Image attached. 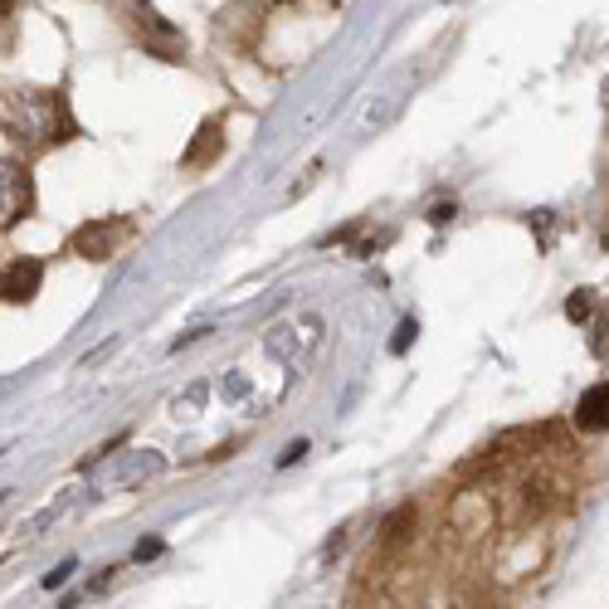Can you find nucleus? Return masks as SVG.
I'll list each match as a JSON object with an SVG mask.
<instances>
[{
  "instance_id": "nucleus-1",
  "label": "nucleus",
  "mask_w": 609,
  "mask_h": 609,
  "mask_svg": "<svg viewBox=\"0 0 609 609\" xmlns=\"http://www.w3.org/2000/svg\"><path fill=\"white\" fill-rule=\"evenodd\" d=\"M0 132L25 152H49V147L78 137L69 93L64 88H5L0 93Z\"/></svg>"
},
{
  "instance_id": "nucleus-2",
  "label": "nucleus",
  "mask_w": 609,
  "mask_h": 609,
  "mask_svg": "<svg viewBox=\"0 0 609 609\" xmlns=\"http://www.w3.org/2000/svg\"><path fill=\"white\" fill-rule=\"evenodd\" d=\"M35 210V171L20 156H0V229H15Z\"/></svg>"
},
{
  "instance_id": "nucleus-3",
  "label": "nucleus",
  "mask_w": 609,
  "mask_h": 609,
  "mask_svg": "<svg viewBox=\"0 0 609 609\" xmlns=\"http://www.w3.org/2000/svg\"><path fill=\"white\" fill-rule=\"evenodd\" d=\"M137 229L127 225V220H88L83 229H74V239H69V249H74L78 259H93V264H103V259H113L117 249L132 239Z\"/></svg>"
},
{
  "instance_id": "nucleus-4",
  "label": "nucleus",
  "mask_w": 609,
  "mask_h": 609,
  "mask_svg": "<svg viewBox=\"0 0 609 609\" xmlns=\"http://www.w3.org/2000/svg\"><path fill=\"white\" fill-rule=\"evenodd\" d=\"M44 288V259H10L0 268V303H35Z\"/></svg>"
},
{
  "instance_id": "nucleus-5",
  "label": "nucleus",
  "mask_w": 609,
  "mask_h": 609,
  "mask_svg": "<svg viewBox=\"0 0 609 609\" xmlns=\"http://www.w3.org/2000/svg\"><path fill=\"white\" fill-rule=\"evenodd\" d=\"M220 152H225V122H220V117H205L200 132H195V142L181 152V166H186V171H205Z\"/></svg>"
},
{
  "instance_id": "nucleus-6",
  "label": "nucleus",
  "mask_w": 609,
  "mask_h": 609,
  "mask_svg": "<svg viewBox=\"0 0 609 609\" xmlns=\"http://www.w3.org/2000/svg\"><path fill=\"white\" fill-rule=\"evenodd\" d=\"M575 429L580 434H609V381H595L575 400Z\"/></svg>"
},
{
  "instance_id": "nucleus-7",
  "label": "nucleus",
  "mask_w": 609,
  "mask_h": 609,
  "mask_svg": "<svg viewBox=\"0 0 609 609\" xmlns=\"http://www.w3.org/2000/svg\"><path fill=\"white\" fill-rule=\"evenodd\" d=\"M415 522H419V512H415V502H400L390 517H385V527H381V541L385 546H400V541H410L415 536Z\"/></svg>"
},
{
  "instance_id": "nucleus-8",
  "label": "nucleus",
  "mask_w": 609,
  "mask_h": 609,
  "mask_svg": "<svg viewBox=\"0 0 609 609\" xmlns=\"http://www.w3.org/2000/svg\"><path fill=\"white\" fill-rule=\"evenodd\" d=\"M590 298H595V293H585V288H580V293H571V303H566V317L585 322V317H590Z\"/></svg>"
},
{
  "instance_id": "nucleus-9",
  "label": "nucleus",
  "mask_w": 609,
  "mask_h": 609,
  "mask_svg": "<svg viewBox=\"0 0 609 609\" xmlns=\"http://www.w3.org/2000/svg\"><path fill=\"white\" fill-rule=\"evenodd\" d=\"M161 551H166V546H161V541H137V551H132V556H137V561H152V556H161Z\"/></svg>"
},
{
  "instance_id": "nucleus-10",
  "label": "nucleus",
  "mask_w": 609,
  "mask_h": 609,
  "mask_svg": "<svg viewBox=\"0 0 609 609\" xmlns=\"http://www.w3.org/2000/svg\"><path fill=\"white\" fill-rule=\"evenodd\" d=\"M69 571H74V561H64V566H54V571L44 575V590H54V585H64V580H69Z\"/></svg>"
},
{
  "instance_id": "nucleus-11",
  "label": "nucleus",
  "mask_w": 609,
  "mask_h": 609,
  "mask_svg": "<svg viewBox=\"0 0 609 609\" xmlns=\"http://www.w3.org/2000/svg\"><path fill=\"white\" fill-rule=\"evenodd\" d=\"M410 337H415V322H405V327L395 332V342H390V351H405V346H410Z\"/></svg>"
},
{
  "instance_id": "nucleus-12",
  "label": "nucleus",
  "mask_w": 609,
  "mask_h": 609,
  "mask_svg": "<svg viewBox=\"0 0 609 609\" xmlns=\"http://www.w3.org/2000/svg\"><path fill=\"white\" fill-rule=\"evenodd\" d=\"M449 220H454V205H439V210L429 215V225H449Z\"/></svg>"
},
{
  "instance_id": "nucleus-13",
  "label": "nucleus",
  "mask_w": 609,
  "mask_h": 609,
  "mask_svg": "<svg viewBox=\"0 0 609 609\" xmlns=\"http://www.w3.org/2000/svg\"><path fill=\"white\" fill-rule=\"evenodd\" d=\"M5 20H10V0H0V25H5Z\"/></svg>"
}]
</instances>
